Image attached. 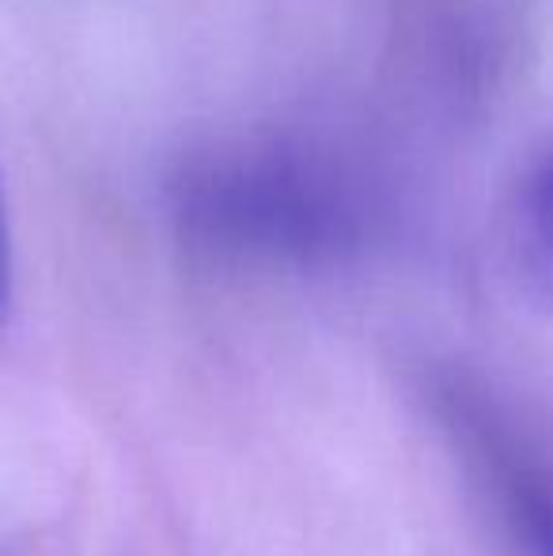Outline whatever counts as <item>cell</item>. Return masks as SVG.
<instances>
[{
	"instance_id": "cell-1",
	"label": "cell",
	"mask_w": 553,
	"mask_h": 556,
	"mask_svg": "<svg viewBox=\"0 0 553 556\" xmlns=\"http://www.w3.org/2000/svg\"><path fill=\"white\" fill-rule=\"evenodd\" d=\"M508 262L524 300L553 315V152L519 186L508 220Z\"/></svg>"
},
{
	"instance_id": "cell-3",
	"label": "cell",
	"mask_w": 553,
	"mask_h": 556,
	"mask_svg": "<svg viewBox=\"0 0 553 556\" xmlns=\"http://www.w3.org/2000/svg\"><path fill=\"white\" fill-rule=\"evenodd\" d=\"M15 300V265H12V231H8L4 182H0V323L12 315Z\"/></svg>"
},
{
	"instance_id": "cell-2",
	"label": "cell",
	"mask_w": 553,
	"mask_h": 556,
	"mask_svg": "<svg viewBox=\"0 0 553 556\" xmlns=\"http://www.w3.org/2000/svg\"><path fill=\"white\" fill-rule=\"evenodd\" d=\"M508 511L527 556H553V489L527 477H508Z\"/></svg>"
}]
</instances>
